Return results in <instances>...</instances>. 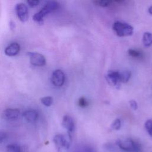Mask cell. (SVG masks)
I'll use <instances>...</instances> for the list:
<instances>
[{
	"label": "cell",
	"instance_id": "cell-22",
	"mask_svg": "<svg viewBox=\"0 0 152 152\" xmlns=\"http://www.w3.org/2000/svg\"><path fill=\"white\" fill-rule=\"evenodd\" d=\"M8 139V135L6 132L0 131V144L4 142Z\"/></svg>",
	"mask_w": 152,
	"mask_h": 152
},
{
	"label": "cell",
	"instance_id": "cell-17",
	"mask_svg": "<svg viewBox=\"0 0 152 152\" xmlns=\"http://www.w3.org/2000/svg\"><path fill=\"white\" fill-rule=\"evenodd\" d=\"M121 83H126L131 77V72L128 71H125L121 72Z\"/></svg>",
	"mask_w": 152,
	"mask_h": 152
},
{
	"label": "cell",
	"instance_id": "cell-13",
	"mask_svg": "<svg viewBox=\"0 0 152 152\" xmlns=\"http://www.w3.org/2000/svg\"><path fill=\"white\" fill-rule=\"evenodd\" d=\"M7 152H25L23 147L17 144H10L6 147Z\"/></svg>",
	"mask_w": 152,
	"mask_h": 152
},
{
	"label": "cell",
	"instance_id": "cell-25",
	"mask_svg": "<svg viewBox=\"0 0 152 152\" xmlns=\"http://www.w3.org/2000/svg\"><path fill=\"white\" fill-rule=\"evenodd\" d=\"M14 23H13L12 21H11L10 22V27L12 29V28H14Z\"/></svg>",
	"mask_w": 152,
	"mask_h": 152
},
{
	"label": "cell",
	"instance_id": "cell-20",
	"mask_svg": "<svg viewBox=\"0 0 152 152\" xmlns=\"http://www.w3.org/2000/svg\"><path fill=\"white\" fill-rule=\"evenodd\" d=\"M78 104L81 107H86L88 105V103L84 97H81L78 99Z\"/></svg>",
	"mask_w": 152,
	"mask_h": 152
},
{
	"label": "cell",
	"instance_id": "cell-1",
	"mask_svg": "<svg viewBox=\"0 0 152 152\" xmlns=\"http://www.w3.org/2000/svg\"><path fill=\"white\" fill-rule=\"evenodd\" d=\"M116 143L121 150L126 152H140L141 151V144L132 138L119 139Z\"/></svg>",
	"mask_w": 152,
	"mask_h": 152
},
{
	"label": "cell",
	"instance_id": "cell-24",
	"mask_svg": "<svg viewBox=\"0 0 152 152\" xmlns=\"http://www.w3.org/2000/svg\"><path fill=\"white\" fill-rule=\"evenodd\" d=\"M129 104H130V106L131 107V108L135 110L138 109V104H137V103L136 101H135L134 100H131L129 102Z\"/></svg>",
	"mask_w": 152,
	"mask_h": 152
},
{
	"label": "cell",
	"instance_id": "cell-6",
	"mask_svg": "<svg viewBox=\"0 0 152 152\" xmlns=\"http://www.w3.org/2000/svg\"><path fill=\"white\" fill-rule=\"evenodd\" d=\"M108 83L115 87L119 86L121 83V73L118 71H109L106 75Z\"/></svg>",
	"mask_w": 152,
	"mask_h": 152
},
{
	"label": "cell",
	"instance_id": "cell-4",
	"mask_svg": "<svg viewBox=\"0 0 152 152\" xmlns=\"http://www.w3.org/2000/svg\"><path fill=\"white\" fill-rule=\"evenodd\" d=\"M53 142L58 150L65 149L67 150L69 148L71 136L68 135L67 136L63 134H58L54 136L53 139Z\"/></svg>",
	"mask_w": 152,
	"mask_h": 152
},
{
	"label": "cell",
	"instance_id": "cell-14",
	"mask_svg": "<svg viewBox=\"0 0 152 152\" xmlns=\"http://www.w3.org/2000/svg\"><path fill=\"white\" fill-rule=\"evenodd\" d=\"M142 42L145 46L149 47L152 45V34L150 32H145L142 37Z\"/></svg>",
	"mask_w": 152,
	"mask_h": 152
},
{
	"label": "cell",
	"instance_id": "cell-18",
	"mask_svg": "<svg viewBox=\"0 0 152 152\" xmlns=\"http://www.w3.org/2000/svg\"><path fill=\"white\" fill-rule=\"evenodd\" d=\"M145 128L150 137H152V120L148 119L145 123Z\"/></svg>",
	"mask_w": 152,
	"mask_h": 152
},
{
	"label": "cell",
	"instance_id": "cell-7",
	"mask_svg": "<svg viewBox=\"0 0 152 152\" xmlns=\"http://www.w3.org/2000/svg\"><path fill=\"white\" fill-rule=\"evenodd\" d=\"M16 14L19 20L22 22H25L28 20V12L27 6L23 3L17 4L15 6Z\"/></svg>",
	"mask_w": 152,
	"mask_h": 152
},
{
	"label": "cell",
	"instance_id": "cell-5",
	"mask_svg": "<svg viewBox=\"0 0 152 152\" xmlns=\"http://www.w3.org/2000/svg\"><path fill=\"white\" fill-rule=\"evenodd\" d=\"M27 55L30 58V63L34 66H41L46 64V59L45 56L37 52H28Z\"/></svg>",
	"mask_w": 152,
	"mask_h": 152
},
{
	"label": "cell",
	"instance_id": "cell-21",
	"mask_svg": "<svg viewBox=\"0 0 152 152\" xmlns=\"http://www.w3.org/2000/svg\"><path fill=\"white\" fill-rule=\"evenodd\" d=\"M128 54L132 56V57H134V58H136V57H138L140 56L141 55V53L138 51H137V50H134V49H130L128 50Z\"/></svg>",
	"mask_w": 152,
	"mask_h": 152
},
{
	"label": "cell",
	"instance_id": "cell-12",
	"mask_svg": "<svg viewBox=\"0 0 152 152\" xmlns=\"http://www.w3.org/2000/svg\"><path fill=\"white\" fill-rule=\"evenodd\" d=\"M20 46L17 42H13L9 45L5 49V53L8 56H14L20 52Z\"/></svg>",
	"mask_w": 152,
	"mask_h": 152
},
{
	"label": "cell",
	"instance_id": "cell-23",
	"mask_svg": "<svg viewBox=\"0 0 152 152\" xmlns=\"http://www.w3.org/2000/svg\"><path fill=\"white\" fill-rule=\"evenodd\" d=\"M27 3L30 7H35L39 4V1L38 0H28L27 1Z\"/></svg>",
	"mask_w": 152,
	"mask_h": 152
},
{
	"label": "cell",
	"instance_id": "cell-8",
	"mask_svg": "<svg viewBox=\"0 0 152 152\" xmlns=\"http://www.w3.org/2000/svg\"><path fill=\"white\" fill-rule=\"evenodd\" d=\"M51 81L56 87H61L65 81V74L61 69L54 71L52 74Z\"/></svg>",
	"mask_w": 152,
	"mask_h": 152
},
{
	"label": "cell",
	"instance_id": "cell-2",
	"mask_svg": "<svg viewBox=\"0 0 152 152\" xmlns=\"http://www.w3.org/2000/svg\"><path fill=\"white\" fill-rule=\"evenodd\" d=\"M58 6L59 4L56 1L48 2L40 11L36 13L33 15V20L37 23H42L43 22L44 17L46 16L48 14L55 11L58 8Z\"/></svg>",
	"mask_w": 152,
	"mask_h": 152
},
{
	"label": "cell",
	"instance_id": "cell-16",
	"mask_svg": "<svg viewBox=\"0 0 152 152\" xmlns=\"http://www.w3.org/2000/svg\"><path fill=\"white\" fill-rule=\"evenodd\" d=\"M41 103L45 106H50L53 103V98L50 96H46L40 99Z\"/></svg>",
	"mask_w": 152,
	"mask_h": 152
},
{
	"label": "cell",
	"instance_id": "cell-19",
	"mask_svg": "<svg viewBox=\"0 0 152 152\" xmlns=\"http://www.w3.org/2000/svg\"><path fill=\"white\" fill-rule=\"evenodd\" d=\"M121 127V121L119 119H116L111 125V128L113 130H118Z\"/></svg>",
	"mask_w": 152,
	"mask_h": 152
},
{
	"label": "cell",
	"instance_id": "cell-9",
	"mask_svg": "<svg viewBox=\"0 0 152 152\" xmlns=\"http://www.w3.org/2000/svg\"><path fill=\"white\" fill-rule=\"evenodd\" d=\"M62 126L66 129L68 131V134L71 135V134L74 131L75 125L73 119L68 115H65L63 117L62 121Z\"/></svg>",
	"mask_w": 152,
	"mask_h": 152
},
{
	"label": "cell",
	"instance_id": "cell-3",
	"mask_svg": "<svg viewBox=\"0 0 152 152\" xmlns=\"http://www.w3.org/2000/svg\"><path fill=\"white\" fill-rule=\"evenodd\" d=\"M113 29L119 37L129 36L132 34L133 27L126 23L116 21L113 25Z\"/></svg>",
	"mask_w": 152,
	"mask_h": 152
},
{
	"label": "cell",
	"instance_id": "cell-15",
	"mask_svg": "<svg viewBox=\"0 0 152 152\" xmlns=\"http://www.w3.org/2000/svg\"><path fill=\"white\" fill-rule=\"evenodd\" d=\"M116 2V1H108V0H96L94 1L93 3L98 6L102 7H106L112 5Z\"/></svg>",
	"mask_w": 152,
	"mask_h": 152
},
{
	"label": "cell",
	"instance_id": "cell-11",
	"mask_svg": "<svg viewBox=\"0 0 152 152\" xmlns=\"http://www.w3.org/2000/svg\"><path fill=\"white\" fill-rule=\"evenodd\" d=\"M23 116L28 122L34 123L37 120L39 113L34 109H28L23 112Z\"/></svg>",
	"mask_w": 152,
	"mask_h": 152
},
{
	"label": "cell",
	"instance_id": "cell-26",
	"mask_svg": "<svg viewBox=\"0 0 152 152\" xmlns=\"http://www.w3.org/2000/svg\"><path fill=\"white\" fill-rule=\"evenodd\" d=\"M148 12L152 15V6H151L149 8H148Z\"/></svg>",
	"mask_w": 152,
	"mask_h": 152
},
{
	"label": "cell",
	"instance_id": "cell-10",
	"mask_svg": "<svg viewBox=\"0 0 152 152\" xmlns=\"http://www.w3.org/2000/svg\"><path fill=\"white\" fill-rule=\"evenodd\" d=\"M20 115L18 109L9 108L4 110L2 113V117L5 120H14L17 119Z\"/></svg>",
	"mask_w": 152,
	"mask_h": 152
}]
</instances>
